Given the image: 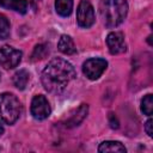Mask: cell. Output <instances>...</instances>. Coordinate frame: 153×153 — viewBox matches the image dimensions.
Listing matches in <instances>:
<instances>
[{"instance_id":"d6986e66","label":"cell","mask_w":153,"mask_h":153,"mask_svg":"<svg viewBox=\"0 0 153 153\" xmlns=\"http://www.w3.org/2000/svg\"><path fill=\"white\" fill-rule=\"evenodd\" d=\"M153 122H152V120L149 118L147 122H146V124H145V130H146V133L148 134V136H152L153 135V131H152V124Z\"/></svg>"},{"instance_id":"6da1fadb","label":"cell","mask_w":153,"mask_h":153,"mask_svg":"<svg viewBox=\"0 0 153 153\" xmlns=\"http://www.w3.org/2000/svg\"><path fill=\"white\" fill-rule=\"evenodd\" d=\"M74 67L66 60L53 59L42 72V84L50 93H61L75 78Z\"/></svg>"},{"instance_id":"ffe728a7","label":"cell","mask_w":153,"mask_h":153,"mask_svg":"<svg viewBox=\"0 0 153 153\" xmlns=\"http://www.w3.org/2000/svg\"><path fill=\"white\" fill-rule=\"evenodd\" d=\"M2 133H4V127H2V124L0 123V135H1Z\"/></svg>"},{"instance_id":"9c48e42d","label":"cell","mask_w":153,"mask_h":153,"mask_svg":"<svg viewBox=\"0 0 153 153\" xmlns=\"http://www.w3.org/2000/svg\"><path fill=\"white\" fill-rule=\"evenodd\" d=\"M0 6L24 14L27 10V1L26 0H0Z\"/></svg>"},{"instance_id":"52a82bcc","label":"cell","mask_w":153,"mask_h":153,"mask_svg":"<svg viewBox=\"0 0 153 153\" xmlns=\"http://www.w3.org/2000/svg\"><path fill=\"white\" fill-rule=\"evenodd\" d=\"M51 112L50 105L48 99L42 96V94H37L32 98L31 102V115L36 118V120H44L47 118Z\"/></svg>"},{"instance_id":"5bb4252c","label":"cell","mask_w":153,"mask_h":153,"mask_svg":"<svg viewBox=\"0 0 153 153\" xmlns=\"http://www.w3.org/2000/svg\"><path fill=\"white\" fill-rule=\"evenodd\" d=\"M29 73L25 71V69H20L14 75H13V84L19 90H24L25 86L27 85L29 82Z\"/></svg>"},{"instance_id":"ac0fdd59","label":"cell","mask_w":153,"mask_h":153,"mask_svg":"<svg viewBox=\"0 0 153 153\" xmlns=\"http://www.w3.org/2000/svg\"><path fill=\"white\" fill-rule=\"evenodd\" d=\"M109 124H110V127H111L112 129H117V128L120 127V122H118L117 117H116L112 112L109 114Z\"/></svg>"},{"instance_id":"277c9868","label":"cell","mask_w":153,"mask_h":153,"mask_svg":"<svg viewBox=\"0 0 153 153\" xmlns=\"http://www.w3.org/2000/svg\"><path fill=\"white\" fill-rule=\"evenodd\" d=\"M22 61V51L4 45L0 48V65L5 69H12L17 67Z\"/></svg>"},{"instance_id":"9a60e30c","label":"cell","mask_w":153,"mask_h":153,"mask_svg":"<svg viewBox=\"0 0 153 153\" xmlns=\"http://www.w3.org/2000/svg\"><path fill=\"white\" fill-rule=\"evenodd\" d=\"M49 53V47L47 44H38L35 47L33 51H32V55H31V60L32 61H38V60H42L44 59Z\"/></svg>"},{"instance_id":"5b68a950","label":"cell","mask_w":153,"mask_h":153,"mask_svg":"<svg viewBox=\"0 0 153 153\" xmlns=\"http://www.w3.org/2000/svg\"><path fill=\"white\" fill-rule=\"evenodd\" d=\"M108 67V62L104 59H88L82 65V72L90 80L98 79Z\"/></svg>"},{"instance_id":"ba28073f","label":"cell","mask_w":153,"mask_h":153,"mask_svg":"<svg viewBox=\"0 0 153 153\" xmlns=\"http://www.w3.org/2000/svg\"><path fill=\"white\" fill-rule=\"evenodd\" d=\"M106 44H108L110 54L112 55H118L127 50L124 36L122 32H117V31L110 32L106 37Z\"/></svg>"},{"instance_id":"4fadbf2b","label":"cell","mask_w":153,"mask_h":153,"mask_svg":"<svg viewBox=\"0 0 153 153\" xmlns=\"http://www.w3.org/2000/svg\"><path fill=\"white\" fill-rule=\"evenodd\" d=\"M55 10L61 17H68L73 10V0H55Z\"/></svg>"},{"instance_id":"e0dca14e","label":"cell","mask_w":153,"mask_h":153,"mask_svg":"<svg viewBox=\"0 0 153 153\" xmlns=\"http://www.w3.org/2000/svg\"><path fill=\"white\" fill-rule=\"evenodd\" d=\"M10 36V22L6 16L0 14V39H6Z\"/></svg>"},{"instance_id":"30bf717a","label":"cell","mask_w":153,"mask_h":153,"mask_svg":"<svg viewBox=\"0 0 153 153\" xmlns=\"http://www.w3.org/2000/svg\"><path fill=\"white\" fill-rule=\"evenodd\" d=\"M57 48L61 53H63L65 55H73L75 54L76 51V48L74 45V42L73 39L67 36V35H62L59 39V43H57Z\"/></svg>"},{"instance_id":"7c38bea8","label":"cell","mask_w":153,"mask_h":153,"mask_svg":"<svg viewBox=\"0 0 153 153\" xmlns=\"http://www.w3.org/2000/svg\"><path fill=\"white\" fill-rule=\"evenodd\" d=\"M98 151L102 153L105 152H120V153H126V147L118 142V141H104L99 145Z\"/></svg>"},{"instance_id":"7a4b0ae2","label":"cell","mask_w":153,"mask_h":153,"mask_svg":"<svg viewBox=\"0 0 153 153\" xmlns=\"http://www.w3.org/2000/svg\"><path fill=\"white\" fill-rule=\"evenodd\" d=\"M128 12V4L126 0H102L99 4V13L103 23L108 27L120 25Z\"/></svg>"},{"instance_id":"8fae6325","label":"cell","mask_w":153,"mask_h":153,"mask_svg":"<svg viewBox=\"0 0 153 153\" xmlns=\"http://www.w3.org/2000/svg\"><path fill=\"white\" fill-rule=\"evenodd\" d=\"M87 111H88V106L86 104H81L73 115H71V117L67 120L66 122V126L68 127H74V126H78L79 123L82 122V120L86 117L87 115Z\"/></svg>"},{"instance_id":"8992f818","label":"cell","mask_w":153,"mask_h":153,"mask_svg":"<svg viewBox=\"0 0 153 153\" xmlns=\"http://www.w3.org/2000/svg\"><path fill=\"white\" fill-rule=\"evenodd\" d=\"M76 20L81 27H90L94 23V10L88 0H81L76 8Z\"/></svg>"},{"instance_id":"2e32d148","label":"cell","mask_w":153,"mask_h":153,"mask_svg":"<svg viewBox=\"0 0 153 153\" xmlns=\"http://www.w3.org/2000/svg\"><path fill=\"white\" fill-rule=\"evenodd\" d=\"M152 98H153V96L151 93H148L141 100V110L147 116H151L152 111H153V99Z\"/></svg>"},{"instance_id":"3957f363","label":"cell","mask_w":153,"mask_h":153,"mask_svg":"<svg viewBox=\"0 0 153 153\" xmlns=\"http://www.w3.org/2000/svg\"><path fill=\"white\" fill-rule=\"evenodd\" d=\"M22 114V105L18 98L12 93L0 94V117L7 124H13Z\"/></svg>"}]
</instances>
